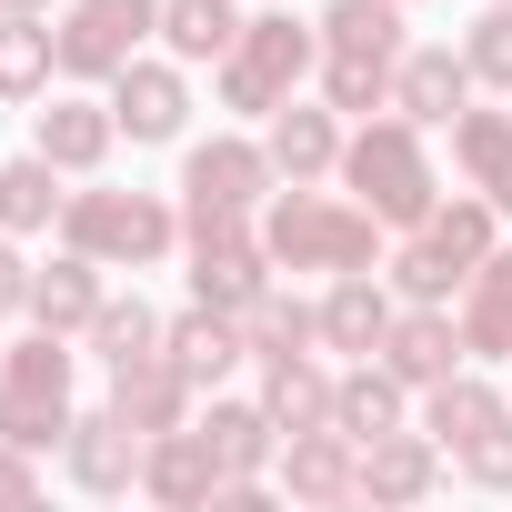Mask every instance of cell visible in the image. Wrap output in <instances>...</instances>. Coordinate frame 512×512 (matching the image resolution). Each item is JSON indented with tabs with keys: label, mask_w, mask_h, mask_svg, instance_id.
Masks as SVG:
<instances>
[{
	"label": "cell",
	"mask_w": 512,
	"mask_h": 512,
	"mask_svg": "<svg viewBox=\"0 0 512 512\" xmlns=\"http://www.w3.org/2000/svg\"><path fill=\"white\" fill-rule=\"evenodd\" d=\"M262 251L272 272H382V221L352 201V191H322V181H282L262 201Z\"/></svg>",
	"instance_id": "1"
},
{
	"label": "cell",
	"mask_w": 512,
	"mask_h": 512,
	"mask_svg": "<svg viewBox=\"0 0 512 512\" xmlns=\"http://www.w3.org/2000/svg\"><path fill=\"white\" fill-rule=\"evenodd\" d=\"M382 231H412V221H432V201H442V171H432V151H422V121H402V111H372L352 141H342V171H332Z\"/></svg>",
	"instance_id": "2"
},
{
	"label": "cell",
	"mask_w": 512,
	"mask_h": 512,
	"mask_svg": "<svg viewBox=\"0 0 512 512\" xmlns=\"http://www.w3.org/2000/svg\"><path fill=\"white\" fill-rule=\"evenodd\" d=\"M81 422L71 402V332L31 322L11 352H0V442H21V452H61Z\"/></svg>",
	"instance_id": "3"
},
{
	"label": "cell",
	"mask_w": 512,
	"mask_h": 512,
	"mask_svg": "<svg viewBox=\"0 0 512 512\" xmlns=\"http://www.w3.org/2000/svg\"><path fill=\"white\" fill-rule=\"evenodd\" d=\"M221 71V111H241V121H272L312 71H322V21H292V11H262V21H241V41H231V61H211Z\"/></svg>",
	"instance_id": "4"
},
{
	"label": "cell",
	"mask_w": 512,
	"mask_h": 512,
	"mask_svg": "<svg viewBox=\"0 0 512 512\" xmlns=\"http://www.w3.org/2000/svg\"><path fill=\"white\" fill-rule=\"evenodd\" d=\"M61 241L91 251L101 272H151V262H171L191 231H181V211H171L161 191H71Z\"/></svg>",
	"instance_id": "5"
},
{
	"label": "cell",
	"mask_w": 512,
	"mask_h": 512,
	"mask_svg": "<svg viewBox=\"0 0 512 512\" xmlns=\"http://www.w3.org/2000/svg\"><path fill=\"white\" fill-rule=\"evenodd\" d=\"M272 191H282L272 151L241 141V131H221V141H201V151L181 161V231H191V221H262Z\"/></svg>",
	"instance_id": "6"
},
{
	"label": "cell",
	"mask_w": 512,
	"mask_h": 512,
	"mask_svg": "<svg viewBox=\"0 0 512 512\" xmlns=\"http://www.w3.org/2000/svg\"><path fill=\"white\" fill-rule=\"evenodd\" d=\"M61 71L71 81H121L141 61V41H161V0H61Z\"/></svg>",
	"instance_id": "7"
},
{
	"label": "cell",
	"mask_w": 512,
	"mask_h": 512,
	"mask_svg": "<svg viewBox=\"0 0 512 512\" xmlns=\"http://www.w3.org/2000/svg\"><path fill=\"white\" fill-rule=\"evenodd\" d=\"M262 292H272L262 221H191V302H211V312H251Z\"/></svg>",
	"instance_id": "8"
},
{
	"label": "cell",
	"mask_w": 512,
	"mask_h": 512,
	"mask_svg": "<svg viewBox=\"0 0 512 512\" xmlns=\"http://www.w3.org/2000/svg\"><path fill=\"white\" fill-rule=\"evenodd\" d=\"M221 452H211V432L201 422H181V432H151V452H141V492L161 502V512H211L221 502Z\"/></svg>",
	"instance_id": "9"
},
{
	"label": "cell",
	"mask_w": 512,
	"mask_h": 512,
	"mask_svg": "<svg viewBox=\"0 0 512 512\" xmlns=\"http://www.w3.org/2000/svg\"><path fill=\"white\" fill-rule=\"evenodd\" d=\"M342 141H352L342 111H332V101H302V91L262 121V151H272L282 181H332V171H342Z\"/></svg>",
	"instance_id": "10"
},
{
	"label": "cell",
	"mask_w": 512,
	"mask_h": 512,
	"mask_svg": "<svg viewBox=\"0 0 512 512\" xmlns=\"http://www.w3.org/2000/svg\"><path fill=\"white\" fill-rule=\"evenodd\" d=\"M382 362L412 382V392H432V382H452L472 352H462V322H452V302H402L392 312V332H382Z\"/></svg>",
	"instance_id": "11"
},
{
	"label": "cell",
	"mask_w": 512,
	"mask_h": 512,
	"mask_svg": "<svg viewBox=\"0 0 512 512\" xmlns=\"http://www.w3.org/2000/svg\"><path fill=\"white\" fill-rule=\"evenodd\" d=\"M161 352H171V372H181L191 392H211V382H231V372L251 362V342H241V312H211V302L171 312V322H161Z\"/></svg>",
	"instance_id": "12"
},
{
	"label": "cell",
	"mask_w": 512,
	"mask_h": 512,
	"mask_svg": "<svg viewBox=\"0 0 512 512\" xmlns=\"http://www.w3.org/2000/svg\"><path fill=\"white\" fill-rule=\"evenodd\" d=\"M141 452H151V432H131L111 402H101V412H81V422H71V442H61V462H71V482H81V492H141Z\"/></svg>",
	"instance_id": "13"
},
{
	"label": "cell",
	"mask_w": 512,
	"mask_h": 512,
	"mask_svg": "<svg viewBox=\"0 0 512 512\" xmlns=\"http://www.w3.org/2000/svg\"><path fill=\"white\" fill-rule=\"evenodd\" d=\"M111 121H121V141H181V121H191L181 61H131L111 81Z\"/></svg>",
	"instance_id": "14"
},
{
	"label": "cell",
	"mask_w": 512,
	"mask_h": 512,
	"mask_svg": "<svg viewBox=\"0 0 512 512\" xmlns=\"http://www.w3.org/2000/svg\"><path fill=\"white\" fill-rule=\"evenodd\" d=\"M282 492L292 502H362V442L352 432H282Z\"/></svg>",
	"instance_id": "15"
},
{
	"label": "cell",
	"mask_w": 512,
	"mask_h": 512,
	"mask_svg": "<svg viewBox=\"0 0 512 512\" xmlns=\"http://www.w3.org/2000/svg\"><path fill=\"white\" fill-rule=\"evenodd\" d=\"M392 312H402V292L382 272H332V292H322V352H352V362L382 352Z\"/></svg>",
	"instance_id": "16"
},
{
	"label": "cell",
	"mask_w": 512,
	"mask_h": 512,
	"mask_svg": "<svg viewBox=\"0 0 512 512\" xmlns=\"http://www.w3.org/2000/svg\"><path fill=\"white\" fill-rule=\"evenodd\" d=\"M412 402H422V392H412V382H402L382 352H362V362L332 382V432H352V442H372V432H402V422H412Z\"/></svg>",
	"instance_id": "17"
},
{
	"label": "cell",
	"mask_w": 512,
	"mask_h": 512,
	"mask_svg": "<svg viewBox=\"0 0 512 512\" xmlns=\"http://www.w3.org/2000/svg\"><path fill=\"white\" fill-rule=\"evenodd\" d=\"M452 322H462V352H472V362H512V241L482 251V272L462 282Z\"/></svg>",
	"instance_id": "18"
},
{
	"label": "cell",
	"mask_w": 512,
	"mask_h": 512,
	"mask_svg": "<svg viewBox=\"0 0 512 512\" xmlns=\"http://www.w3.org/2000/svg\"><path fill=\"white\" fill-rule=\"evenodd\" d=\"M472 101V61L462 51H402V71H392V111L402 121H422V131H452V111Z\"/></svg>",
	"instance_id": "19"
},
{
	"label": "cell",
	"mask_w": 512,
	"mask_h": 512,
	"mask_svg": "<svg viewBox=\"0 0 512 512\" xmlns=\"http://www.w3.org/2000/svg\"><path fill=\"white\" fill-rule=\"evenodd\" d=\"M111 141H121L111 101H81V91H51V111H41V131H31V151H41V161H61L71 181H81V171H101V161H111Z\"/></svg>",
	"instance_id": "20"
},
{
	"label": "cell",
	"mask_w": 512,
	"mask_h": 512,
	"mask_svg": "<svg viewBox=\"0 0 512 512\" xmlns=\"http://www.w3.org/2000/svg\"><path fill=\"white\" fill-rule=\"evenodd\" d=\"M111 302V282H101V262L91 251H51V262H31V322H51V332H91V312Z\"/></svg>",
	"instance_id": "21"
},
{
	"label": "cell",
	"mask_w": 512,
	"mask_h": 512,
	"mask_svg": "<svg viewBox=\"0 0 512 512\" xmlns=\"http://www.w3.org/2000/svg\"><path fill=\"white\" fill-rule=\"evenodd\" d=\"M432 482H442V442L432 432L402 422V432H372L362 442V502H422Z\"/></svg>",
	"instance_id": "22"
},
{
	"label": "cell",
	"mask_w": 512,
	"mask_h": 512,
	"mask_svg": "<svg viewBox=\"0 0 512 512\" xmlns=\"http://www.w3.org/2000/svg\"><path fill=\"white\" fill-rule=\"evenodd\" d=\"M201 432H211V452H221L231 482H272L282 472V422L262 412V392H251V402H211Z\"/></svg>",
	"instance_id": "23"
},
{
	"label": "cell",
	"mask_w": 512,
	"mask_h": 512,
	"mask_svg": "<svg viewBox=\"0 0 512 512\" xmlns=\"http://www.w3.org/2000/svg\"><path fill=\"white\" fill-rule=\"evenodd\" d=\"M191 402H201V392L171 372V352H151V362H121V372H111V412H121L131 432H181V422H191Z\"/></svg>",
	"instance_id": "24"
},
{
	"label": "cell",
	"mask_w": 512,
	"mask_h": 512,
	"mask_svg": "<svg viewBox=\"0 0 512 512\" xmlns=\"http://www.w3.org/2000/svg\"><path fill=\"white\" fill-rule=\"evenodd\" d=\"M61 181H71V171H61V161H41V151L0 161V231H11V241L61 231V211H71V191H61Z\"/></svg>",
	"instance_id": "25"
},
{
	"label": "cell",
	"mask_w": 512,
	"mask_h": 512,
	"mask_svg": "<svg viewBox=\"0 0 512 512\" xmlns=\"http://www.w3.org/2000/svg\"><path fill=\"white\" fill-rule=\"evenodd\" d=\"M492 422H512V402H502V382H482L472 362L452 372V382H432L422 392V432L442 442V452H462L472 432H492Z\"/></svg>",
	"instance_id": "26"
},
{
	"label": "cell",
	"mask_w": 512,
	"mask_h": 512,
	"mask_svg": "<svg viewBox=\"0 0 512 512\" xmlns=\"http://www.w3.org/2000/svg\"><path fill=\"white\" fill-rule=\"evenodd\" d=\"M332 382H342V372H322L312 352H282V362H262V412H272L282 432H322V422H332Z\"/></svg>",
	"instance_id": "27"
},
{
	"label": "cell",
	"mask_w": 512,
	"mask_h": 512,
	"mask_svg": "<svg viewBox=\"0 0 512 512\" xmlns=\"http://www.w3.org/2000/svg\"><path fill=\"white\" fill-rule=\"evenodd\" d=\"M51 71H61V31L31 11H0V101H51Z\"/></svg>",
	"instance_id": "28"
},
{
	"label": "cell",
	"mask_w": 512,
	"mask_h": 512,
	"mask_svg": "<svg viewBox=\"0 0 512 512\" xmlns=\"http://www.w3.org/2000/svg\"><path fill=\"white\" fill-rule=\"evenodd\" d=\"M402 11H412V0H332V11H322V51H342V61H402L412 51Z\"/></svg>",
	"instance_id": "29"
},
{
	"label": "cell",
	"mask_w": 512,
	"mask_h": 512,
	"mask_svg": "<svg viewBox=\"0 0 512 512\" xmlns=\"http://www.w3.org/2000/svg\"><path fill=\"white\" fill-rule=\"evenodd\" d=\"M231 41H241V0H161V51L181 71L231 61Z\"/></svg>",
	"instance_id": "30"
},
{
	"label": "cell",
	"mask_w": 512,
	"mask_h": 512,
	"mask_svg": "<svg viewBox=\"0 0 512 512\" xmlns=\"http://www.w3.org/2000/svg\"><path fill=\"white\" fill-rule=\"evenodd\" d=\"M382 282H392L402 302H462V282H472V272L452 262V251H442L432 231H402V241L382 251Z\"/></svg>",
	"instance_id": "31"
},
{
	"label": "cell",
	"mask_w": 512,
	"mask_h": 512,
	"mask_svg": "<svg viewBox=\"0 0 512 512\" xmlns=\"http://www.w3.org/2000/svg\"><path fill=\"white\" fill-rule=\"evenodd\" d=\"M241 342H251V362H282V352H312L322 342V302H302V292H262V302H251L241 312Z\"/></svg>",
	"instance_id": "32"
},
{
	"label": "cell",
	"mask_w": 512,
	"mask_h": 512,
	"mask_svg": "<svg viewBox=\"0 0 512 512\" xmlns=\"http://www.w3.org/2000/svg\"><path fill=\"white\" fill-rule=\"evenodd\" d=\"M412 231H432L462 272H482V251L502 241V211H492V191H442V201H432V221H412Z\"/></svg>",
	"instance_id": "33"
},
{
	"label": "cell",
	"mask_w": 512,
	"mask_h": 512,
	"mask_svg": "<svg viewBox=\"0 0 512 512\" xmlns=\"http://www.w3.org/2000/svg\"><path fill=\"white\" fill-rule=\"evenodd\" d=\"M81 342L101 352V372H121V362H151V352H161V312H151L141 292H131V302L111 292V302L91 312V332H81Z\"/></svg>",
	"instance_id": "34"
},
{
	"label": "cell",
	"mask_w": 512,
	"mask_h": 512,
	"mask_svg": "<svg viewBox=\"0 0 512 512\" xmlns=\"http://www.w3.org/2000/svg\"><path fill=\"white\" fill-rule=\"evenodd\" d=\"M392 71L402 61H342V51H322V101L342 111V121H372V111H392Z\"/></svg>",
	"instance_id": "35"
},
{
	"label": "cell",
	"mask_w": 512,
	"mask_h": 512,
	"mask_svg": "<svg viewBox=\"0 0 512 512\" xmlns=\"http://www.w3.org/2000/svg\"><path fill=\"white\" fill-rule=\"evenodd\" d=\"M452 161H462V181H492V171L512 161V111L462 101V111H452Z\"/></svg>",
	"instance_id": "36"
},
{
	"label": "cell",
	"mask_w": 512,
	"mask_h": 512,
	"mask_svg": "<svg viewBox=\"0 0 512 512\" xmlns=\"http://www.w3.org/2000/svg\"><path fill=\"white\" fill-rule=\"evenodd\" d=\"M462 61H472V81H492L512 101V0H492V11L462 31Z\"/></svg>",
	"instance_id": "37"
},
{
	"label": "cell",
	"mask_w": 512,
	"mask_h": 512,
	"mask_svg": "<svg viewBox=\"0 0 512 512\" xmlns=\"http://www.w3.org/2000/svg\"><path fill=\"white\" fill-rule=\"evenodd\" d=\"M462 482L512 492V422H492V432H472V442H462Z\"/></svg>",
	"instance_id": "38"
},
{
	"label": "cell",
	"mask_w": 512,
	"mask_h": 512,
	"mask_svg": "<svg viewBox=\"0 0 512 512\" xmlns=\"http://www.w3.org/2000/svg\"><path fill=\"white\" fill-rule=\"evenodd\" d=\"M31 312V262H21V241L0 231V322H21Z\"/></svg>",
	"instance_id": "39"
},
{
	"label": "cell",
	"mask_w": 512,
	"mask_h": 512,
	"mask_svg": "<svg viewBox=\"0 0 512 512\" xmlns=\"http://www.w3.org/2000/svg\"><path fill=\"white\" fill-rule=\"evenodd\" d=\"M0 502H41V452L0 442Z\"/></svg>",
	"instance_id": "40"
},
{
	"label": "cell",
	"mask_w": 512,
	"mask_h": 512,
	"mask_svg": "<svg viewBox=\"0 0 512 512\" xmlns=\"http://www.w3.org/2000/svg\"><path fill=\"white\" fill-rule=\"evenodd\" d=\"M472 191H492V211H502V221H512V161H502V171H492V181H472Z\"/></svg>",
	"instance_id": "41"
},
{
	"label": "cell",
	"mask_w": 512,
	"mask_h": 512,
	"mask_svg": "<svg viewBox=\"0 0 512 512\" xmlns=\"http://www.w3.org/2000/svg\"><path fill=\"white\" fill-rule=\"evenodd\" d=\"M0 11H31V21H51V11H61V0H0Z\"/></svg>",
	"instance_id": "42"
}]
</instances>
